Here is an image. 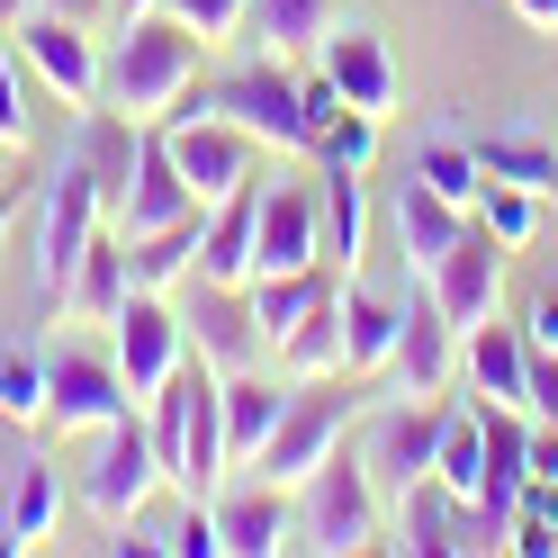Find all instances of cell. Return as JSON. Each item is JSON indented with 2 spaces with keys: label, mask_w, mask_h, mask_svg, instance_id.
I'll return each mask as SVG.
<instances>
[{
  "label": "cell",
  "mask_w": 558,
  "mask_h": 558,
  "mask_svg": "<svg viewBox=\"0 0 558 558\" xmlns=\"http://www.w3.org/2000/svg\"><path fill=\"white\" fill-rule=\"evenodd\" d=\"M154 450H162V486L181 505H217V486H226V369L190 352L181 369L154 388Z\"/></svg>",
  "instance_id": "6da1fadb"
},
{
  "label": "cell",
  "mask_w": 558,
  "mask_h": 558,
  "mask_svg": "<svg viewBox=\"0 0 558 558\" xmlns=\"http://www.w3.org/2000/svg\"><path fill=\"white\" fill-rule=\"evenodd\" d=\"M190 90H198V37L162 10L126 19V37L99 63V109H118L126 126H162Z\"/></svg>",
  "instance_id": "7a4b0ae2"
},
{
  "label": "cell",
  "mask_w": 558,
  "mask_h": 558,
  "mask_svg": "<svg viewBox=\"0 0 558 558\" xmlns=\"http://www.w3.org/2000/svg\"><path fill=\"white\" fill-rule=\"evenodd\" d=\"M198 109H207V118H226V126H243L253 145L316 154V126H306V109H298V73H289V54H262V63H243V73H226L217 90H190L162 126H181V118H198Z\"/></svg>",
  "instance_id": "3957f363"
},
{
  "label": "cell",
  "mask_w": 558,
  "mask_h": 558,
  "mask_svg": "<svg viewBox=\"0 0 558 558\" xmlns=\"http://www.w3.org/2000/svg\"><path fill=\"white\" fill-rule=\"evenodd\" d=\"M109 226V198H99V162L90 145H73L54 162V181H46V226H37V298L63 306V289H73V270L90 253V234Z\"/></svg>",
  "instance_id": "277c9868"
},
{
  "label": "cell",
  "mask_w": 558,
  "mask_h": 558,
  "mask_svg": "<svg viewBox=\"0 0 558 558\" xmlns=\"http://www.w3.org/2000/svg\"><path fill=\"white\" fill-rule=\"evenodd\" d=\"M352 414H361V397H352V369H333V378H306V388L289 397V414H279V433L262 441V477L270 486H306L333 450H342V433H352Z\"/></svg>",
  "instance_id": "5b68a950"
},
{
  "label": "cell",
  "mask_w": 558,
  "mask_h": 558,
  "mask_svg": "<svg viewBox=\"0 0 558 558\" xmlns=\"http://www.w3.org/2000/svg\"><path fill=\"white\" fill-rule=\"evenodd\" d=\"M306 496V549H325V558H352V549H378V513H388V496L369 486V460H361V441H342L333 460L298 486Z\"/></svg>",
  "instance_id": "8992f818"
},
{
  "label": "cell",
  "mask_w": 558,
  "mask_h": 558,
  "mask_svg": "<svg viewBox=\"0 0 558 558\" xmlns=\"http://www.w3.org/2000/svg\"><path fill=\"white\" fill-rule=\"evenodd\" d=\"M162 486V450H154V424H135V414H118V424H99V460H90V513L99 532H135Z\"/></svg>",
  "instance_id": "52a82bcc"
},
{
  "label": "cell",
  "mask_w": 558,
  "mask_h": 558,
  "mask_svg": "<svg viewBox=\"0 0 558 558\" xmlns=\"http://www.w3.org/2000/svg\"><path fill=\"white\" fill-rule=\"evenodd\" d=\"M441 424H450L441 397H405V405H388V414H369L361 460H369V486H378L388 505L414 496V486L433 477V460H441Z\"/></svg>",
  "instance_id": "ba28073f"
},
{
  "label": "cell",
  "mask_w": 558,
  "mask_h": 558,
  "mask_svg": "<svg viewBox=\"0 0 558 558\" xmlns=\"http://www.w3.org/2000/svg\"><path fill=\"white\" fill-rule=\"evenodd\" d=\"M118 378H126V405H154V388L171 369L190 361V316L171 306L162 289H135L126 306H118Z\"/></svg>",
  "instance_id": "9c48e42d"
},
{
  "label": "cell",
  "mask_w": 558,
  "mask_h": 558,
  "mask_svg": "<svg viewBox=\"0 0 558 558\" xmlns=\"http://www.w3.org/2000/svg\"><path fill=\"white\" fill-rule=\"evenodd\" d=\"M10 46H19V63H27V73H37V82H46V90H54L73 118H90V109H99V63H109V54L90 46V27H82V19L27 10Z\"/></svg>",
  "instance_id": "30bf717a"
},
{
  "label": "cell",
  "mask_w": 558,
  "mask_h": 558,
  "mask_svg": "<svg viewBox=\"0 0 558 558\" xmlns=\"http://www.w3.org/2000/svg\"><path fill=\"white\" fill-rule=\"evenodd\" d=\"M126 414V378L90 342H54L46 352V433H99Z\"/></svg>",
  "instance_id": "8fae6325"
},
{
  "label": "cell",
  "mask_w": 558,
  "mask_h": 558,
  "mask_svg": "<svg viewBox=\"0 0 558 558\" xmlns=\"http://www.w3.org/2000/svg\"><path fill=\"white\" fill-rule=\"evenodd\" d=\"M424 289H433V306H441L460 333H477L486 316H496V298H505V243L486 234V217H469V234L424 270Z\"/></svg>",
  "instance_id": "7c38bea8"
},
{
  "label": "cell",
  "mask_w": 558,
  "mask_h": 558,
  "mask_svg": "<svg viewBox=\"0 0 558 558\" xmlns=\"http://www.w3.org/2000/svg\"><path fill=\"white\" fill-rule=\"evenodd\" d=\"M181 217H207L181 181V154H171V126H135V171H126V207H118V234H162Z\"/></svg>",
  "instance_id": "4fadbf2b"
},
{
  "label": "cell",
  "mask_w": 558,
  "mask_h": 558,
  "mask_svg": "<svg viewBox=\"0 0 558 558\" xmlns=\"http://www.w3.org/2000/svg\"><path fill=\"white\" fill-rule=\"evenodd\" d=\"M388 378H397V397H450V378H460V325L433 306L424 279H414V298H405V333L388 352Z\"/></svg>",
  "instance_id": "5bb4252c"
},
{
  "label": "cell",
  "mask_w": 558,
  "mask_h": 558,
  "mask_svg": "<svg viewBox=\"0 0 558 558\" xmlns=\"http://www.w3.org/2000/svg\"><path fill=\"white\" fill-rule=\"evenodd\" d=\"M171 154H181V181H190L198 207H226L243 181H253V135L226 126V118H207V109L171 126Z\"/></svg>",
  "instance_id": "9a60e30c"
},
{
  "label": "cell",
  "mask_w": 558,
  "mask_h": 558,
  "mask_svg": "<svg viewBox=\"0 0 558 558\" xmlns=\"http://www.w3.org/2000/svg\"><path fill=\"white\" fill-rule=\"evenodd\" d=\"M217 541L234 558H279V549H298L306 541V505H298V486H243V496L217 505Z\"/></svg>",
  "instance_id": "2e32d148"
},
{
  "label": "cell",
  "mask_w": 558,
  "mask_h": 558,
  "mask_svg": "<svg viewBox=\"0 0 558 558\" xmlns=\"http://www.w3.org/2000/svg\"><path fill=\"white\" fill-rule=\"evenodd\" d=\"M316 63L333 73V90L352 99L361 118H378V126L397 118V54H388V37H378V27H333V37L316 46Z\"/></svg>",
  "instance_id": "e0dca14e"
},
{
  "label": "cell",
  "mask_w": 558,
  "mask_h": 558,
  "mask_svg": "<svg viewBox=\"0 0 558 558\" xmlns=\"http://www.w3.org/2000/svg\"><path fill=\"white\" fill-rule=\"evenodd\" d=\"M198 279H217V289H253L262 279V181H243L226 207H207Z\"/></svg>",
  "instance_id": "ac0fdd59"
},
{
  "label": "cell",
  "mask_w": 558,
  "mask_h": 558,
  "mask_svg": "<svg viewBox=\"0 0 558 558\" xmlns=\"http://www.w3.org/2000/svg\"><path fill=\"white\" fill-rule=\"evenodd\" d=\"M316 262H325V198L298 190V181L262 190V279L270 270H316Z\"/></svg>",
  "instance_id": "d6986e66"
},
{
  "label": "cell",
  "mask_w": 558,
  "mask_h": 558,
  "mask_svg": "<svg viewBox=\"0 0 558 558\" xmlns=\"http://www.w3.org/2000/svg\"><path fill=\"white\" fill-rule=\"evenodd\" d=\"M460 369H469L477 405H522L532 397V342H522V325L486 316L477 333H460Z\"/></svg>",
  "instance_id": "ffe728a7"
},
{
  "label": "cell",
  "mask_w": 558,
  "mask_h": 558,
  "mask_svg": "<svg viewBox=\"0 0 558 558\" xmlns=\"http://www.w3.org/2000/svg\"><path fill=\"white\" fill-rule=\"evenodd\" d=\"M190 333H198V352L217 361L226 378H234V369H253V361H262L253 289H217V279H198V316H190Z\"/></svg>",
  "instance_id": "44dd1931"
},
{
  "label": "cell",
  "mask_w": 558,
  "mask_h": 558,
  "mask_svg": "<svg viewBox=\"0 0 558 558\" xmlns=\"http://www.w3.org/2000/svg\"><path fill=\"white\" fill-rule=\"evenodd\" d=\"M469 217H477V207H450L433 181H414V171H405V181H397V234H405V279H424L441 253H450V243H460L469 234Z\"/></svg>",
  "instance_id": "7402d4cb"
},
{
  "label": "cell",
  "mask_w": 558,
  "mask_h": 558,
  "mask_svg": "<svg viewBox=\"0 0 558 558\" xmlns=\"http://www.w3.org/2000/svg\"><path fill=\"white\" fill-rule=\"evenodd\" d=\"M135 298V270H126V234L118 226H99L90 234V253H82V270H73V289H63V306H73L82 325H118V306ZM54 306V316H63Z\"/></svg>",
  "instance_id": "603a6c76"
},
{
  "label": "cell",
  "mask_w": 558,
  "mask_h": 558,
  "mask_svg": "<svg viewBox=\"0 0 558 558\" xmlns=\"http://www.w3.org/2000/svg\"><path fill=\"white\" fill-rule=\"evenodd\" d=\"M397 333H405V306L397 298H378V289H361V279H342V369H388V352H397Z\"/></svg>",
  "instance_id": "cb8c5ba5"
},
{
  "label": "cell",
  "mask_w": 558,
  "mask_h": 558,
  "mask_svg": "<svg viewBox=\"0 0 558 558\" xmlns=\"http://www.w3.org/2000/svg\"><path fill=\"white\" fill-rule=\"evenodd\" d=\"M279 414H289V397H279L270 378H253V369L226 378V469H253L262 460V441L279 433Z\"/></svg>",
  "instance_id": "d4e9b609"
},
{
  "label": "cell",
  "mask_w": 558,
  "mask_h": 558,
  "mask_svg": "<svg viewBox=\"0 0 558 558\" xmlns=\"http://www.w3.org/2000/svg\"><path fill=\"white\" fill-rule=\"evenodd\" d=\"M333 27H342V0H253L262 54H316Z\"/></svg>",
  "instance_id": "484cf974"
},
{
  "label": "cell",
  "mask_w": 558,
  "mask_h": 558,
  "mask_svg": "<svg viewBox=\"0 0 558 558\" xmlns=\"http://www.w3.org/2000/svg\"><path fill=\"white\" fill-rule=\"evenodd\" d=\"M63 513V477L54 460H19V486H10V522H0V558H19L27 541H46Z\"/></svg>",
  "instance_id": "4316f807"
},
{
  "label": "cell",
  "mask_w": 558,
  "mask_h": 558,
  "mask_svg": "<svg viewBox=\"0 0 558 558\" xmlns=\"http://www.w3.org/2000/svg\"><path fill=\"white\" fill-rule=\"evenodd\" d=\"M477 162H486V181H513V190H558V145L532 126H505V135H477Z\"/></svg>",
  "instance_id": "83f0119b"
},
{
  "label": "cell",
  "mask_w": 558,
  "mask_h": 558,
  "mask_svg": "<svg viewBox=\"0 0 558 558\" xmlns=\"http://www.w3.org/2000/svg\"><path fill=\"white\" fill-rule=\"evenodd\" d=\"M342 289V270H270V279H253V316H262V342H270V352H279V333H289L298 316H306V306H316V298H333Z\"/></svg>",
  "instance_id": "f1b7e54d"
},
{
  "label": "cell",
  "mask_w": 558,
  "mask_h": 558,
  "mask_svg": "<svg viewBox=\"0 0 558 558\" xmlns=\"http://www.w3.org/2000/svg\"><path fill=\"white\" fill-rule=\"evenodd\" d=\"M361 243H369V198H361V171H325V270L361 279Z\"/></svg>",
  "instance_id": "f546056e"
},
{
  "label": "cell",
  "mask_w": 558,
  "mask_h": 558,
  "mask_svg": "<svg viewBox=\"0 0 558 558\" xmlns=\"http://www.w3.org/2000/svg\"><path fill=\"white\" fill-rule=\"evenodd\" d=\"M279 361H289V378H333L342 369V289L316 298L289 333H279Z\"/></svg>",
  "instance_id": "4dcf8cb0"
},
{
  "label": "cell",
  "mask_w": 558,
  "mask_h": 558,
  "mask_svg": "<svg viewBox=\"0 0 558 558\" xmlns=\"http://www.w3.org/2000/svg\"><path fill=\"white\" fill-rule=\"evenodd\" d=\"M198 234H207V217H181V226H162V234H135L126 243L135 289H181V279L198 270Z\"/></svg>",
  "instance_id": "1f68e13d"
},
{
  "label": "cell",
  "mask_w": 558,
  "mask_h": 558,
  "mask_svg": "<svg viewBox=\"0 0 558 558\" xmlns=\"http://www.w3.org/2000/svg\"><path fill=\"white\" fill-rule=\"evenodd\" d=\"M414 181H433L450 207H477L486 198V162H477V145H460V135H424V145H414Z\"/></svg>",
  "instance_id": "d6a6232c"
},
{
  "label": "cell",
  "mask_w": 558,
  "mask_h": 558,
  "mask_svg": "<svg viewBox=\"0 0 558 558\" xmlns=\"http://www.w3.org/2000/svg\"><path fill=\"white\" fill-rule=\"evenodd\" d=\"M433 477H441L460 505H477V496H486V414H477V405L441 424V460H433Z\"/></svg>",
  "instance_id": "836d02e7"
},
{
  "label": "cell",
  "mask_w": 558,
  "mask_h": 558,
  "mask_svg": "<svg viewBox=\"0 0 558 558\" xmlns=\"http://www.w3.org/2000/svg\"><path fill=\"white\" fill-rule=\"evenodd\" d=\"M0 414L10 424H27V433H46V352H0Z\"/></svg>",
  "instance_id": "e575fe53"
},
{
  "label": "cell",
  "mask_w": 558,
  "mask_h": 558,
  "mask_svg": "<svg viewBox=\"0 0 558 558\" xmlns=\"http://www.w3.org/2000/svg\"><path fill=\"white\" fill-rule=\"evenodd\" d=\"M477 217H486V234H496L505 253H522V243L541 234V190H513V181H486V198H477Z\"/></svg>",
  "instance_id": "d590c367"
},
{
  "label": "cell",
  "mask_w": 558,
  "mask_h": 558,
  "mask_svg": "<svg viewBox=\"0 0 558 558\" xmlns=\"http://www.w3.org/2000/svg\"><path fill=\"white\" fill-rule=\"evenodd\" d=\"M316 162H325V171H369V162H378V118L342 109V118L316 135Z\"/></svg>",
  "instance_id": "8d00e7d4"
},
{
  "label": "cell",
  "mask_w": 558,
  "mask_h": 558,
  "mask_svg": "<svg viewBox=\"0 0 558 558\" xmlns=\"http://www.w3.org/2000/svg\"><path fill=\"white\" fill-rule=\"evenodd\" d=\"M154 10L181 19L198 46H217V37H234V27H243V10H253V0H154Z\"/></svg>",
  "instance_id": "74e56055"
},
{
  "label": "cell",
  "mask_w": 558,
  "mask_h": 558,
  "mask_svg": "<svg viewBox=\"0 0 558 558\" xmlns=\"http://www.w3.org/2000/svg\"><path fill=\"white\" fill-rule=\"evenodd\" d=\"M532 424H558V352H532V397H522Z\"/></svg>",
  "instance_id": "f35d334b"
},
{
  "label": "cell",
  "mask_w": 558,
  "mask_h": 558,
  "mask_svg": "<svg viewBox=\"0 0 558 558\" xmlns=\"http://www.w3.org/2000/svg\"><path fill=\"white\" fill-rule=\"evenodd\" d=\"M522 342H532V352H558V289H541L522 306Z\"/></svg>",
  "instance_id": "ab89813d"
},
{
  "label": "cell",
  "mask_w": 558,
  "mask_h": 558,
  "mask_svg": "<svg viewBox=\"0 0 558 558\" xmlns=\"http://www.w3.org/2000/svg\"><path fill=\"white\" fill-rule=\"evenodd\" d=\"M0 145H27V109H19V73H10V54H0Z\"/></svg>",
  "instance_id": "60d3db41"
},
{
  "label": "cell",
  "mask_w": 558,
  "mask_h": 558,
  "mask_svg": "<svg viewBox=\"0 0 558 558\" xmlns=\"http://www.w3.org/2000/svg\"><path fill=\"white\" fill-rule=\"evenodd\" d=\"M532 477L558 486V424H532Z\"/></svg>",
  "instance_id": "b9f144b4"
},
{
  "label": "cell",
  "mask_w": 558,
  "mask_h": 558,
  "mask_svg": "<svg viewBox=\"0 0 558 558\" xmlns=\"http://www.w3.org/2000/svg\"><path fill=\"white\" fill-rule=\"evenodd\" d=\"M19 207H27V181H0V243H10V226H19Z\"/></svg>",
  "instance_id": "7bdbcfd3"
},
{
  "label": "cell",
  "mask_w": 558,
  "mask_h": 558,
  "mask_svg": "<svg viewBox=\"0 0 558 558\" xmlns=\"http://www.w3.org/2000/svg\"><path fill=\"white\" fill-rule=\"evenodd\" d=\"M37 10H54V19H82V27H90L99 10H109V0H37Z\"/></svg>",
  "instance_id": "ee69618b"
},
{
  "label": "cell",
  "mask_w": 558,
  "mask_h": 558,
  "mask_svg": "<svg viewBox=\"0 0 558 558\" xmlns=\"http://www.w3.org/2000/svg\"><path fill=\"white\" fill-rule=\"evenodd\" d=\"M513 10H522V19H532V27H541V37H558V0H513Z\"/></svg>",
  "instance_id": "f6af8a7d"
},
{
  "label": "cell",
  "mask_w": 558,
  "mask_h": 558,
  "mask_svg": "<svg viewBox=\"0 0 558 558\" xmlns=\"http://www.w3.org/2000/svg\"><path fill=\"white\" fill-rule=\"evenodd\" d=\"M37 10V0H0V37H19V19Z\"/></svg>",
  "instance_id": "bcb514c9"
},
{
  "label": "cell",
  "mask_w": 558,
  "mask_h": 558,
  "mask_svg": "<svg viewBox=\"0 0 558 558\" xmlns=\"http://www.w3.org/2000/svg\"><path fill=\"white\" fill-rule=\"evenodd\" d=\"M109 10H118V19H145V10H154V0H109Z\"/></svg>",
  "instance_id": "7dc6e473"
},
{
  "label": "cell",
  "mask_w": 558,
  "mask_h": 558,
  "mask_svg": "<svg viewBox=\"0 0 558 558\" xmlns=\"http://www.w3.org/2000/svg\"><path fill=\"white\" fill-rule=\"evenodd\" d=\"M0 154H10V145H0Z\"/></svg>",
  "instance_id": "c3c4849f"
}]
</instances>
